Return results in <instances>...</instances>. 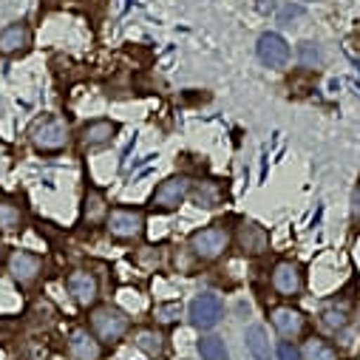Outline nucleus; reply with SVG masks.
Here are the masks:
<instances>
[{
	"mask_svg": "<svg viewBox=\"0 0 360 360\" xmlns=\"http://www.w3.org/2000/svg\"><path fill=\"white\" fill-rule=\"evenodd\" d=\"M227 244H230V236H227V230H224L221 224L202 227V230H196V233L191 236V250H193V255L202 258V261L219 258V255L227 250Z\"/></svg>",
	"mask_w": 360,
	"mask_h": 360,
	"instance_id": "obj_1",
	"label": "nucleus"
},
{
	"mask_svg": "<svg viewBox=\"0 0 360 360\" xmlns=\"http://www.w3.org/2000/svg\"><path fill=\"white\" fill-rule=\"evenodd\" d=\"M32 142H34V148L43 150V153H57V150H63L65 142H68V125H65L60 117H46V120H40V122L34 125Z\"/></svg>",
	"mask_w": 360,
	"mask_h": 360,
	"instance_id": "obj_2",
	"label": "nucleus"
},
{
	"mask_svg": "<svg viewBox=\"0 0 360 360\" xmlns=\"http://www.w3.org/2000/svg\"><path fill=\"white\" fill-rule=\"evenodd\" d=\"M188 193H191V182H188V179H182V176H170V179H165V182L153 191V196H150V207L159 210V213H170V210H176L179 205L185 202Z\"/></svg>",
	"mask_w": 360,
	"mask_h": 360,
	"instance_id": "obj_3",
	"label": "nucleus"
},
{
	"mask_svg": "<svg viewBox=\"0 0 360 360\" xmlns=\"http://www.w3.org/2000/svg\"><path fill=\"white\" fill-rule=\"evenodd\" d=\"M91 326L105 343H117L128 332V318H125V312H120L114 307H103L91 315Z\"/></svg>",
	"mask_w": 360,
	"mask_h": 360,
	"instance_id": "obj_4",
	"label": "nucleus"
},
{
	"mask_svg": "<svg viewBox=\"0 0 360 360\" xmlns=\"http://www.w3.org/2000/svg\"><path fill=\"white\" fill-rule=\"evenodd\" d=\"M105 221H108V233H111L114 238H122V241H134V238H139L142 230H145V216H142L139 210H125V207H120V210H114Z\"/></svg>",
	"mask_w": 360,
	"mask_h": 360,
	"instance_id": "obj_5",
	"label": "nucleus"
},
{
	"mask_svg": "<svg viewBox=\"0 0 360 360\" xmlns=\"http://www.w3.org/2000/svg\"><path fill=\"white\" fill-rule=\"evenodd\" d=\"M273 290L281 298H295L304 290V273L295 261H281L273 269Z\"/></svg>",
	"mask_w": 360,
	"mask_h": 360,
	"instance_id": "obj_6",
	"label": "nucleus"
},
{
	"mask_svg": "<svg viewBox=\"0 0 360 360\" xmlns=\"http://www.w3.org/2000/svg\"><path fill=\"white\" fill-rule=\"evenodd\" d=\"M255 49H258V60H261L264 65H269V68H284L287 60H290V46H287V40H284L281 34H276V32L261 34Z\"/></svg>",
	"mask_w": 360,
	"mask_h": 360,
	"instance_id": "obj_7",
	"label": "nucleus"
},
{
	"mask_svg": "<svg viewBox=\"0 0 360 360\" xmlns=\"http://www.w3.org/2000/svg\"><path fill=\"white\" fill-rule=\"evenodd\" d=\"M43 269V261L34 255V252H26V250H15L12 258H9V273L12 278L20 284V287H29Z\"/></svg>",
	"mask_w": 360,
	"mask_h": 360,
	"instance_id": "obj_8",
	"label": "nucleus"
},
{
	"mask_svg": "<svg viewBox=\"0 0 360 360\" xmlns=\"http://www.w3.org/2000/svg\"><path fill=\"white\" fill-rule=\"evenodd\" d=\"M221 312H224V307H221V301L216 295H199L191 304V323L196 329H213L219 323Z\"/></svg>",
	"mask_w": 360,
	"mask_h": 360,
	"instance_id": "obj_9",
	"label": "nucleus"
},
{
	"mask_svg": "<svg viewBox=\"0 0 360 360\" xmlns=\"http://www.w3.org/2000/svg\"><path fill=\"white\" fill-rule=\"evenodd\" d=\"M65 284H68V292L74 295V301H77L79 307H91V304L97 301V295H100L97 278H94L91 273H85V269H77V273H71Z\"/></svg>",
	"mask_w": 360,
	"mask_h": 360,
	"instance_id": "obj_10",
	"label": "nucleus"
},
{
	"mask_svg": "<svg viewBox=\"0 0 360 360\" xmlns=\"http://www.w3.org/2000/svg\"><path fill=\"white\" fill-rule=\"evenodd\" d=\"M114 134H117V125H114L111 120H94V122L82 125V131H79V145H82L85 150H97V148L108 145V142L114 139Z\"/></svg>",
	"mask_w": 360,
	"mask_h": 360,
	"instance_id": "obj_11",
	"label": "nucleus"
},
{
	"mask_svg": "<svg viewBox=\"0 0 360 360\" xmlns=\"http://www.w3.org/2000/svg\"><path fill=\"white\" fill-rule=\"evenodd\" d=\"M236 241H238V250H241L244 255H261V252H266V247H269L266 230L258 227V224H252V221H244V224L238 227Z\"/></svg>",
	"mask_w": 360,
	"mask_h": 360,
	"instance_id": "obj_12",
	"label": "nucleus"
},
{
	"mask_svg": "<svg viewBox=\"0 0 360 360\" xmlns=\"http://www.w3.org/2000/svg\"><path fill=\"white\" fill-rule=\"evenodd\" d=\"M32 46V29L26 23H12L9 29L0 32V54H23Z\"/></svg>",
	"mask_w": 360,
	"mask_h": 360,
	"instance_id": "obj_13",
	"label": "nucleus"
},
{
	"mask_svg": "<svg viewBox=\"0 0 360 360\" xmlns=\"http://www.w3.org/2000/svg\"><path fill=\"white\" fill-rule=\"evenodd\" d=\"M273 326L284 335V338H298V335H304V329H307V318H304V312H298V309H292V307H278V309H273Z\"/></svg>",
	"mask_w": 360,
	"mask_h": 360,
	"instance_id": "obj_14",
	"label": "nucleus"
},
{
	"mask_svg": "<svg viewBox=\"0 0 360 360\" xmlns=\"http://www.w3.org/2000/svg\"><path fill=\"white\" fill-rule=\"evenodd\" d=\"M68 349L77 360H100V343L85 329H74L68 338Z\"/></svg>",
	"mask_w": 360,
	"mask_h": 360,
	"instance_id": "obj_15",
	"label": "nucleus"
},
{
	"mask_svg": "<svg viewBox=\"0 0 360 360\" xmlns=\"http://www.w3.org/2000/svg\"><path fill=\"white\" fill-rule=\"evenodd\" d=\"M247 349L252 352L255 360H269V357H273V349H269V338H266V329L264 326L252 323L247 329Z\"/></svg>",
	"mask_w": 360,
	"mask_h": 360,
	"instance_id": "obj_16",
	"label": "nucleus"
},
{
	"mask_svg": "<svg viewBox=\"0 0 360 360\" xmlns=\"http://www.w3.org/2000/svg\"><path fill=\"white\" fill-rule=\"evenodd\" d=\"M105 216H108V205H105L103 193L88 191V193H85V202H82V219H85L88 224H100Z\"/></svg>",
	"mask_w": 360,
	"mask_h": 360,
	"instance_id": "obj_17",
	"label": "nucleus"
},
{
	"mask_svg": "<svg viewBox=\"0 0 360 360\" xmlns=\"http://www.w3.org/2000/svg\"><path fill=\"white\" fill-rule=\"evenodd\" d=\"M349 323V304H329L321 312V326L329 332H340Z\"/></svg>",
	"mask_w": 360,
	"mask_h": 360,
	"instance_id": "obj_18",
	"label": "nucleus"
},
{
	"mask_svg": "<svg viewBox=\"0 0 360 360\" xmlns=\"http://www.w3.org/2000/svg\"><path fill=\"white\" fill-rule=\"evenodd\" d=\"M304 360H338V352L323 338H309L304 346Z\"/></svg>",
	"mask_w": 360,
	"mask_h": 360,
	"instance_id": "obj_19",
	"label": "nucleus"
},
{
	"mask_svg": "<svg viewBox=\"0 0 360 360\" xmlns=\"http://www.w3.org/2000/svg\"><path fill=\"white\" fill-rule=\"evenodd\" d=\"M221 185L219 182H213V179H205V182H199L196 185V191H193V199L202 205V207H216L219 205V199H221Z\"/></svg>",
	"mask_w": 360,
	"mask_h": 360,
	"instance_id": "obj_20",
	"label": "nucleus"
},
{
	"mask_svg": "<svg viewBox=\"0 0 360 360\" xmlns=\"http://www.w3.org/2000/svg\"><path fill=\"white\" fill-rule=\"evenodd\" d=\"M23 224V210L15 205V202H6V199H0V230H18Z\"/></svg>",
	"mask_w": 360,
	"mask_h": 360,
	"instance_id": "obj_21",
	"label": "nucleus"
},
{
	"mask_svg": "<svg viewBox=\"0 0 360 360\" xmlns=\"http://www.w3.org/2000/svg\"><path fill=\"white\" fill-rule=\"evenodd\" d=\"M199 354L202 360H227V349H224V340L210 335V338H202L199 340Z\"/></svg>",
	"mask_w": 360,
	"mask_h": 360,
	"instance_id": "obj_22",
	"label": "nucleus"
},
{
	"mask_svg": "<svg viewBox=\"0 0 360 360\" xmlns=\"http://www.w3.org/2000/svg\"><path fill=\"white\" fill-rule=\"evenodd\" d=\"M136 346H139L145 354H150V357H159V354H162V349H165L162 335H159V332H153V329H142V332L136 335Z\"/></svg>",
	"mask_w": 360,
	"mask_h": 360,
	"instance_id": "obj_23",
	"label": "nucleus"
},
{
	"mask_svg": "<svg viewBox=\"0 0 360 360\" xmlns=\"http://www.w3.org/2000/svg\"><path fill=\"white\" fill-rule=\"evenodd\" d=\"M298 60H301L307 68H312V65L321 63V51L315 49V43H301V46H298Z\"/></svg>",
	"mask_w": 360,
	"mask_h": 360,
	"instance_id": "obj_24",
	"label": "nucleus"
},
{
	"mask_svg": "<svg viewBox=\"0 0 360 360\" xmlns=\"http://www.w3.org/2000/svg\"><path fill=\"white\" fill-rule=\"evenodd\" d=\"M179 312H182V307H179V304H165V307H156V321L170 323V321H176V318H179Z\"/></svg>",
	"mask_w": 360,
	"mask_h": 360,
	"instance_id": "obj_25",
	"label": "nucleus"
},
{
	"mask_svg": "<svg viewBox=\"0 0 360 360\" xmlns=\"http://www.w3.org/2000/svg\"><path fill=\"white\" fill-rule=\"evenodd\" d=\"M276 354H278V360H304V354H301V349L295 343H281L276 349Z\"/></svg>",
	"mask_w": 360,
	"mask_h": 360,
	"instance_id": "obj_26",
	"label": "nucleus"
},
{
	"mask_svg": "<svg viewBox=\"0 0 360 360\" xmlns=\"http://www.w3.org/2000/svg\"><path fill=\"white\" fill-rule=\"evenodd\" d=\"M304 15V9H298V6H287L284 12H281V23H287V26H292L290 20H295V18H301Z\"/></svg>",
	"mask_w": 360,
	"mask_h": 360,
	"instance_id": "obj_27",
	"label": "nucleus"
},
{
	"mask_svg": "<svg viewBox=\"0 0 360 360\" xmlns=\"http://www.w3.org/2000/svg\"><path fill=\"white\" fill-rule=\"evenodd\" d=\"M352 207H354V219L360 221V185L354 188V196H352Z\"/></svg>",
	"mask_w": 360,
	"mask_h": 360,
	"instance_id": "obj_28",
	"label": "nucleus"
},
{
	"mask_svg": "<svg viewBox=\"0 0 360 360\" xmlns=\"http://www.w3.org/2000/svg\"><path fill=\"white\" fill-rule=\"evenodd\" d=\"M357 323H360V315H357Z\"/></svg>",
	"mask_w": 360,
	"mask_h": 360,
	"instance_id": "obj_29",
	"label": "nucleus"
},
{
	"mask_svg": "<svg viewBox=\"0 0 360 360\" xmlns=\"http://www.w3.org/2000/svg\"><path fill=\"white\" fill-rule=\"evenodd\" d=\"M357 360H360V354H357Z\"/></svg>",
	"mask_w": 360,
	"mask_h": 360,
	"instance_id": "obj_30",
	"label": "nucleus"
}]
</instances>
